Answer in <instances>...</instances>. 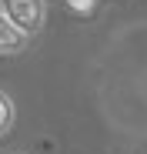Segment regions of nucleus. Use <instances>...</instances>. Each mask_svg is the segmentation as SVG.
I'll use <instances>...</instances> for the list:
<instances>
[{
    "label": "nucleus",
    "mask_w": 147,
    "mask_h": 154,
    "mask_svg": "<svg viewBox=\"0 0 147 154\" xmlns=\"http://www.w3.org/2000/svg\"><path fill=\"white\" fill-rule=\"evenodd\" d=\"M0 10H4L23 34H37L47 20V4L44 0H0Z\"/></svg>",
    "instance_id": "obj_1"
},
{
    "label": "nucleus",
    "mask_w": 147,
    "mask_h": 154,
    "mask_svg": "<svg viewBox=\"0 0 147 154\" xmlns=\"http://www.w3.org/2000/svg\"><path fill=\"white\" fill-rule=\"evenodd\" d=\"M23 47H27V34L0 10V57H14V54H20Z\"/></svg>",
    "instance_id": "obj_2"
},
{
    "label": "nucleus",
    "mask_w": 147,
    "mask_h": 154,
    "mask_svg": "<svg viewBox=\"0 0 147 154\" xmlns=\"http://www.w3.org/2000/svg\"><path fill=\"white\" fill-rule=\"evenodd\" d=\"M67 7H70V10H77V14H94L97 0H67Z\"/></svg>",
    "instance_id": "obj_4"
},
{
    "label": "nucleus",
    "mask_w": 147,
    "mask_h": 154,
    "mask_svg": "<svg viewBox=\"0 0 147 154\" xmlns=\"http://www.w3.org/2000/svg\"><path fill=\"white\" fill-rule=\"evenodd\" d=\"M10 127H14V100L0 91V137H4Z\"/></svg>",
    "instance_id": "obj_3"
}]
</instances>
